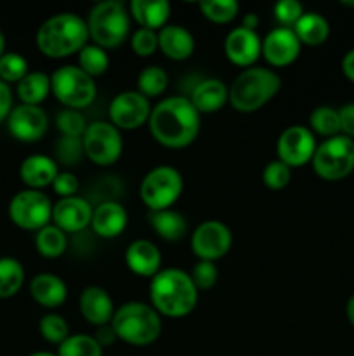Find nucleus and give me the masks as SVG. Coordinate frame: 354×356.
<instances>
[{
  "instance_id": "obj_33",
  "label": "nucleus",
  "mask_w": 354,
  "mask_h": 356,
  "mask_svg": "<svg viewBox=\"0 0 354 356\" xmlns=\"http://www.w3.org/2000/svg\"><path fill=\"white\" fill-rule=\"evenodd\" d=\"M108 66H110L108 52L106 49L99 47V45L87 44L78 52V68L92 79L104 75L108 72Z\"/></svg>"
},
{
  "instance_id": "obj_21",
  "label": "nucleus",
  "mask_w": 354,
  "mask_h": 356,
  "mask_svg": "<svg viewBox=\"0 0 354 356\" xmlns=\"http://www.w3.org/2000/svg\"><path fill=\"white\" fill-rule=\"evenodd\" d=\"M128 222V214L125 207L118 202L106 200L94 209L90 228L101 238H117L125 232Z\"/></svg>"
},
{
  "instance_id": "obj_40",
  "label": "nucleus",
  "mask_w": 354,
  "mask_h": 356,
  "mask_svg": "<svg viewBox=\"0 0 354 356\" xmlns=\"http://www.w3.org/2000/svg\"><path fill=\"white\" fill-rule=\"evenodd\" d=\"M292 179V169L288 165H285L280 160H273V162L267 163L262 170V181L269 190L278 191L283 190L290 184Z\"/></svg>"
},
{
  "instance_id": "obj_35",
  "label": "nucleus",
  "mask_w": 354,
  "mask_h": 356,
  "mask_svg": "<svg viewBox=\"0 0 354 356\" xmlns=\"http://www.w3.org/2000/svg\"><path fill=\"white\" fill-rule=\"evenodd\" d=\"M198 7L201 16L215 24L231 23L239 13V3L236 0H201Z\"/></svg>"
},
{
  "instance_id": "obj_38",
  "label": "nucleus",
  "mask_w": 354,
  "mask_h": 356,
  "mask_svg": "<svg viewBox=\"0 0 354 356\" xmlns=\"http://www.w3.org/2000/svg\"><path fill=\"white\" fill-rule=\"evenodd\" d=\"M28 75V61L17 52H3L0 56V80L6 83H19Z\"/></svg>"
},
{
  "instance_id": "obj_49",
  "label": "nucleus",
  "mask_w": 354,
  "mask_h": 356,
  "mask_svg": "<svg viewBox=\"0 0 354 356\" xmlns=\"http://www.w3.org/2000/svg\"><path fill=\"white\" fill-rule=\"evenodd\" d=\"M342 72L346 75L347 80L354 83V49L347 52L342 59Z\"/></svg>"
},
{
  "instance_id": "obj_36",
  "label": "nucleus",
  "mask_w": 354,
  "mask_h": 356,
  "mask_svg": "<svg viewBox=\"0 0 354 356\" xmlns=\"http://www.w3.org/2000/svg\"><path fill=\"white\" fill-rule=\"evenodd\" d=\"M58 356H103V348L94 339V336L69 334L68 339L59 344Z\"/></svg>"
},
{
  "instance_id": "obj_41",
  "label": "nucleus",
  "mask_w": 354,
  "mask_h": 356,
  "mask_svg": "<svg viewBox=\"0 0 354 356\" xmlns=\"http://www.w3.org/2000/svg\"><path fill=\"white\" fill-rule=\"evenodd\" d=\"M191 280H193L194 287L200 291H208V289L214 287L217 284L219 278V270L215 266V263L212 261H198L196 264L191 270Z\"/></svg>"
},
{
  "instance_id": "obj_30",
  "label": "nucleus",
  "mask_w": 354,
  "mask_h": 356,
  "mask_svg": "<svg viewBox=\"0 0 354 356\" xmlns=\"http://www.w3.org/2000/svg\"><path fill=\"white\" fill-rule=\"evenodd\" d=\"M66 245H68L66 233L54 225H47L40 232H37V236H35V247H37L38 254L47 259H56V257L62 256Z\"/></svg>"
},
{
  "instance_id": "obj_11",
  "label": "nucleus",
  "mask_w": 354,
  "mask_h": 356,
  "mask_svg": "<svg viewBox=\"0 0 354 356\" xmlns=\"http://www.w3.org/2000/svg\"><path fill=\"white\" fill-rule=\"evenodd\" d=\"M52 202L38 190H23L9 204V218L17 228L40 232L52 221Z\"/></svg>"
},
{
  "instance_id": "obj_5",
  "label": "nucleus",
  "mask_w": 354,
  "mask_h": 356,
  "mask_svg": "<svg viewBox=\"0 0 354 356\" xmlns=\"http://www.w3.org/2000/svg\"><path fill=\"white\" fill-rule=\"evenodd\" d=\"M111 327L124 343L132 346H149L160 337L163 323L162 315L151 305L130 301L115 309Z\"/></svg>"
},
{
  "instance_id": "obj_29",
  "label": "nucleus",
  "mask_w": 354,
  "mask_h": 356,
  "mask_svg": "<svg viewBox=\"0 0 354 356\" xmlns=\"http://www.w3.org/2000/svg\"><path fill=\"white\" fill-rule=\"evenodd\" d=\"M51 94V76L44 72H28V75L17 83V97L21 104L40 106Z\"/></svg>"
},
{
  "instance_id": "obj_6",
  "label": "nucleus",
  "mask_w": 354,
  "mask_h": 356,
  "mask_svg": "<svg viewBox=\"0 0 354 356\" xmlns=\"http://www.w3.org/2000/svg\"><path fill=\"white\" fill-rule=\"evenodd\" d=\"M130 14L117 0L99 2L90 9L87 17L89 37L103 49H115L121 45L130 30Z\"/></svg>"
},
{
  "instance_id": "obj_43",
  "label": "nucleus",
  "mask_w": 354,
  "mask_h": 356,
  "mask_svg": "<svg viewBox=\"0 0 354 356\" xmlns=\"http://www.w3.org/2000/svg\"><path fill=\"white\" fill-rule=\"evenodd\" d=\"M302 14H304V7L297 0H280L274 6V17L283 28H294Z\"/></svg>"
},
{
  "instance_id": "obj_45",
  "label": "nucleus",
  "mask_w": 354,
  "mask_h": 356,
  "mask_svg": "<svg viewBox=\"0 0 354 356\" xmlns=\"http://www.w3.org/2000/svg\"><path fill=\"white\" fill-rule=\"evenodd\" d=\"M58 155L62 162L75 163L83 155L82 138H61L58 146Z\"/></svg>"
},
{
  "instance_id": "obj_8",
  "label": "nucleus",
  "mask_w": 354,
  "mask_h": 356,
  "mask_svg": "<svg viewBox=\"0 0 354 356\" xmlns=\"http://www.w3.org/2000/svg\"><path fill=\"white\" fill-rule=\"evenodd\" d=\"M316 176L325 181H340L354 170V139L333 136L316 148L311 160Z\"/></svg>"
},
{
  "instance_id": "obj_44",
  "label": "nucleus",
  "mask_w": 354,
  "mask_h": 356,
  "mask_svg": "<svg viewBox=\"0 0 354 356\" xmlns=\"http://www.w3.org/2000/svg\"><path fill=\"white\" fill-rule=\"evenodd\" d=\"M78 188H80L78 177H76L73 172H69V170H62V172L59 170L54 183H52V190L56 191V195H58L59 198L75 197Z\"/></svg>"
},
{
  "instance_id": "obj_14",
  "label": "nucleus",
  "mask_w": 354,
  "mask_h": 356,
  "mask_svg": "<svg viewBox=\"0 0 354 356\" xmlns=\"http://www.w3.org/2000/svg\"><path fill=\"white\" fill-rule=\"evenodd\" d=\"M316 148L318 145H316L311 129L304 127V125H292V127L285 129L278 138V160L290 169L302 167L311 162Z\"/></svg>"
},
{
  "instance_id": "obj_2",
  "label": "nucleus",
  "mask_w": 354,
  "mask_h": 356,
  "mask_svg": "<svg viewBox=\"0 0 354 356\" xmlns=\"http://www.w3.org/2000/svg\"><path fill=\"white\" fill-rule=\"evenodd\" d=\"M198 289L194 287L191 275L177 268L160 270L149 282L151 306L163 316L183 318L198 305Z\"/></svg>"
},
{
  "instance_id": "obj_37",
  "label": "nucleus",
  "mask_w": 354,
  "mask_h": 356,
  "mask_svg": "<svg viewBox=\"0 0 354 356\" xmlns=\"http://www.w3.org/2000/svg\"><path fill=\"white\" fill-rule=\"evenodd\" d=\"M38 330L47 343L58 344V346L69 337L68 322L58 313H49V315L42 316Z\"/></svg>"
},
{
  "instance_id": "obj_12",
  "label": "nucleus",
  "mask_w": 354,
  "mask_h": 356,
  "mask_svg": "<svg viewBox=\"0 0 354 356\" xmlns=\"http://www.w3.org/2000/svg\"><path fill=\"white\" fill-rule=\"evenodd\" d=\"M233 245V233L224 222L203 221L194 228L191 235V249L200 261H212L224 257Z\"/></svg>"
},
{
  "instance_id": "obj_1",
  "label": "nucleus",
  "mask_w": 354,
  "mask_h": 356,
  "mask_svg": "<svg viewBox=\"0 0 354 356\" xmlns=\"http://www.w3.org/2000/svg\"><path fill=\"white\" fill-rule=\"evenodd\" d=\"M149 132L158 145L180 149L194 143L200 134L201 115L189 97L172 96L160 101L149 115Z\"/></svg>"
},
{
  "instance_id": "obj_15",
  "label": "nucleus",
  "mask_w": 354,
  "mask_h": 356,
  "mask_svg": "<svg viewBox=\"0 0 354 356\" xmlns=\"http://www.w3.org/2000/svg\"><path fill=\"white\" fill-rule=\"evenodd\" d=\"M7 127L17 141L35 143L44 138L47 132L49 118L40 106L19 104L12 108L7 117Z\"/></svg>"
},
{
  "instance_id": "obj_4",
  "label": "nucleus",
  "mask_w": 354,
  "mask_h": 356,
  "mask_svg": "<svg viewBox=\"0 0 354 356\" xmlns=\"http://www.w3.org/2000/svg\"><path fill=\"white\" fill-rule=\"evenodd\" d=\"M280 87L281 79L274 70L252 66L233 80L228 103L238 113H253L266 106L280 92Z\"/></svg>"
},
{
  "instance_id": "obj_17",
  "label": "nucleus",
  "mask_w": 354,
  "mask_h": 356,
  "mask_svg": "<svg viewBox=\"0 0 354 356\" xmlns=\"http://www.w3.org/2000/svg\"><path fill=\"white\" fill-rule=\"evenodd\" d=\"M301 40L292 28H274L262 38V56L274 68L292 65L301 54Z\"/></svg>"
},
{
  "instance_id": "obj_16",
  "label": "nucleus",
  "mask_w": 354,
  "mask_h": 356,
  "mask_svg": "<svg viewBox=\"0 0 354 356\" xmlns=\"http://www.w3.org/2000/svg\"><path fill=\"white\" fill-rule=\"evenodd\" d=\"M224 54L233 65L252 68L253 63L262 56V38L255 30L238 26L226 35Z\"/></svg>"
},
{
  "instance_id": "obj_26",
  "label": "nucleus",
  "mask_w": 354,
  "mask_h": 356,
  "mask_svg": "<svg viewBox=\"0 0 354 356\" xmlns=\"http://www.w3.org/2000/svg\"><path fill=\"white\" fill-rule=\"evenodd\" d=\"M128 14L141 28L160 31L170 17V3L167 0H132Z\"/></svg>"
},
{
  "instance_id": "obj_48",
  "label": "nucleus",
  "mask_w": 354,
  "mask_h": 356,
  "mask_svg": "<svg viewBox=\"0 0 354 356\" xmlns=\"http://www.w3.org/2000/svg\"><path fill=\"white\" fill-rule=\"evenodd\" d=\"M94 339L99 343L101 348H106V346H111V344L115 343V339H118L117 334H115L113 327L110 325H104V327H97V334L94 336Z\"/></svg>"
},
{
  "instance_id": "obj_52",
  "label": "nucleus",
  "mask_w": 354,
  "mask_h": 356,
  "mask_svg": "<svg viewBox=\"0 0 354 356\" xmlns=\"http://www.w3.org/2000/svg\"><path fill=\"white\" fill-rule=\"evenodd\" d=\"M3 49H6V37H3V33L0 31V56H3Z\"/></svg>"
},
{
  "instance_id": "obj_47",
  "label": "nucleus",
  "mask_w": 354,
  "mask_h": 356,
  "mask_svg": "<svg viewBox=\"0 0 354 356\" xmlns=\"http://www.w3.org/2000/svg\"><path fill=\"white\" fill-rule=\"evenodd\" d=\"M10 111H12V94L9 86L0 80V122L6 120Z\"/></svg>"
},
{
  "instance_id": "obj_18",
  "label": "nucleus",
  "mask_w": 354,
  "mask_h": 356,
  "mask_svg": "<svg viewBox=\"0 0 354 356\" xmlns=\"http://www.w3.org/2000/svg\"><path fill=\"white\" fill-rule=\"evenodd\" d=\"M94 209L82 197L59 198L52 207V222L65 233H78L90 226Z\"/></svg>"
},
{
  "instance_id": "obj_3",
  "label": "nucleus",
  "mask_w": 354,
  "mask_h": 356,
  "mask_svg": "<svg viewBox=\"0 0 354 356\" xmlns=\"http://www.w3.org/2000/svg\"><path fill=\"white\" fill-rule=\"evenodd\" d=\"M89 38L85 19L75 13H61L40 24L37 31V47L47 58L62 59L78 54Z\"/></svg>"
},
{
  "instance_id": "obj_32",
  "label": "nucleus",
  "mask_w": 354,
  "mask_h": 356,
  "mask_svg": "<svg viewBox=\"0 0 354 356\" xmlns=\"http://www.w3.org/2000/svg\"><path fill=\"white\" fill-rule=\"evenodd\" d=\"M309 127L312 134H319L323 138H333L340 134L339 110L332 106H318L309 115Z\"/></svg>"
},
{
  "instance_id": "obj_54",
  "label": "nucleus",
  "mask_w": 354,
  "mask_h": 356,
  "mask_svg": "<svg viewBox=\"0 0 354 356\" xmlns=\"http://www.w3.org/2000/svg\"><path fill=\"white\" fill-rule=\"evenodd\" d=\"M342 6H351V7H354V2H342Z\"/></svg>"
},
{
  "instance_id": "obj_27",
  "label": "nucleus",
  "mask_w": 354,
  "mask_h": 356,
  "mask_svg": "<svg viewBox=\"0 0 354 356\" xmlns=\"http://www.w3.org/2000/svg\"><path fill=\"white\" fill-rule=\"evenodd\" d=\"M149 225L153 232L165 242H179L187 233V221L180 212L167 209V211L151 212Z\"/></svg>"
},
{
  "instance_id": "obj_53",
  "label": "nucleus",
  "mask_w": 354,
  "mask_h": 356,
  "mask_svg": "<svg viewBox=\"0 0 354 356\" xmlns=\"http://www.w3.org/2000/svg\"><path fill=\"white\" fill-rule=\"evenodd\" d=\"M28 356H58V355H52V353H47V351H38V353H31Z\"/></svg>"
},
{
  "instance_id": "obj_39",
  "label": "nucleus",
  "mask_w": 354,
  "mask_h": 356,
  "mask_svg": "<svg viewBox=\"0 0 354 356\" xmlns=\"http://www.w3.org/2000/svg\"><path fill=\"white\" fill-rule=\"evenodd\" d=\"M56 125L62 138H82L83 132L87 131V120L78 110H61L56 117Z\"/></svg>"
},
{
  "instance_id": "obj_23",
  "label": "nucleus",
  "mask_w": 354,
  "mask_h": 356,
  "mask_svg": "<svg viewBox=\"0 0 354 356\" xmlns=\"http://www.w3.org/2000/svg\"><path fill=\"white\" fill-rule=\"evenodd\" d=\"M59 174V167L51 156L31 155L23 160L19 167V177L28 190H38L52 186L56 176Z\"/></svg>"
},
{
  "instance_id": "obj_25",
  "label": "nucleus",
  "mask_w": 354,
  "mask_h": 356,
  "mask_svg": "<svg viewBox=\"0 0 354 356\" xmlns=\"http://www.w3.org/2000/svg\"><path fill=\"white\" fill-rule=\"evenodd\" d=\"M30 294L37 305L47 309H56L62 306L68 298V287L58 275L40 273L31 280Z\"/></svg>"
},
{
  "instance_id": "obj_7",
  "label": "nucleus",
  "mask_w": 354,
  "mask_h": 356,
  "mask_svg": "<svg viewBox=\"0 0 354 356\" xmlns=\"http://www.w3.org/2000/svg\"><path fill=\"white\" fill-rule=\"evenodd\" d=\"M51 92L68 110H83L96 99L97 87L92 76L75 65H66L51 75Z\"/></svg>"
},
{
  "instance_id": "obj_22",
  "label": "nucleus",
  "mask_w": 354,
  "mask_h": 356,
  "mask_svg": "<svg viewBox=\"0 0 354 356\" xmlns=\"http://www.w3.org/2000/svg\"><path fill=\"white\" fill-rule=\"evenodd\" d=\"M158 51L172 61H186L194 52V37L180 24H167L158 31Z\"/></svg>"
},
{
  "instance_id": "obj_42",
  "label": "nucleus",
  "mask_w": 354,
  "mask_h": 356,
  "mask_svg": "<svg viewBox=\"0 0 354 356\" xmlns=\"http://www.w3.org/2000/svg\"><path fill=\"white\" fill-rule=\"evenodd\" d=\"M158 31L146 30V28H139L130 38V47L141 58H148L158 51Z\"/></svg>"
},
{
  "instance_id": "obj_19",
  "label": "nucleus",
  "mask_w": 354,
  "mask_h": 356,
  "mask_svg": "<svg viewBox=\"0 0 354 356\" xmlns=\"http://www.w3.org/2000/svg\"><path fill=\"white\" fill-rule=\"evenodd\" d=\"M80 313L87 323L94 327H104L110 325L115 315V305L111 299L110 292L104 291L103 287L97 285H90V287L83 289L80 294Z\"/></svg>"
},
{
  "instance_id": "obj_10",
  "label": "nucleus",
  "mask_w": 354,
  "mask_h": 356,
  "mask_svg": "<svg viewBox=\"0 0 354 356\" xmlns=\"http://www.w3.org/2000/svg\"><path fill=\"white\" fill-rule=\"evenodd\" d=\"M83 155L96 165H111L124 153L121 132L111 122H92L82 136Z\"/></svg>"
},
{
  "instance_id": "obj_51",
  "label": "nucleus",
  "mask_w": 354,
  "mask_h": 356,
  "mask_svg": "<svg viewBox=\"0 0 354 356\" xmlns=\"http://www.w3.org/2000/svg\"><path fill=\"white\" fill-rule=\"evenodd\" d=\"M346 315H347V320H349L351 325L354 327V296H351L349 301H347V306H346Z\"/></svg>"
},
{
  "instance_id": "obj_31",
  "label": "nucleus",
  "mask_w": 354,
  "mask_h": 356,
  "mask_svg": "<svg viewBox=\"0 0 354 356\" xmlns=\"http://www.w3.org/2000/svg\"><path fill=\"white\" fill-rule=\"evenodd\" d=\"M24 282V268L14 257H0V299H9L19 292Z\"/></svg>"
},
{
  "instance_id": "obj_24",
  "label": "nucleus",
  "mask_w": 354,
  "mask_h": 356,
  "mask_svg": "<svg viewBox=\"0 0 354 356\" xmlns=\"http://www.w3.org/2000/svg\"><path fill=\"white\" fill-rule=\"evenodd\" d=\"M189 101L200 115L215 113L229 101V87L219 79H205L196 83Z\"/></svg>"
},
{
  "instance_id": "obj_9",
  "label": "nucleus",
  "mask_w": 354,
  "mask_h": 356,
  "mask_svg": "<svg viewBox=\"0 0 354 356\" xmlns=\"http://www.w3.org/2000/svg\"><path fill=\"white\" fill-rule=\"evenodd\" d=\"M184 181L177 169L170 165H158L149 170L142 179L139 193L141 200L151 212L167 211L179 200Z\"/></svg>"
},
{
  "instance_id": "obj_28",
  "label": "nucleus",
  "mask_w": 354,
  "mask_h": 356,
  "mask_svg": "<svg viewBox=\"0 0 354 356\" xmlns=\"http://www.w3.org/2000/svg\"><path fill=\"white\" fill-rule=\"evenodd\" d=\"M292 30L295 31L302 45L318 47V45L325 44L326 38H328L330 24L321 14L304 13Z\"/></svg>"
},
{
  "instance_id": "obj_34",
  "label": "nucleus",
  "mask_w": 354,
  "mask_h": 356,
  "mask_svg": "<svg viewBox=\"0 0 354 356\" xmlns=\"http://www.w3.org/2000/svg\"><path fill=\"white\" fill-rule=\"evenodd\" d=\"M169 87V75L163 68L153 65L146 66L137 76V92H141L144 97H158L165 92Z\"/></svg>"
},
{
  "instance_id": "obj_13",
  "label": "nucleus",
  "mask_w": 354,
  "mask_h": 356,
  "mask_svg": "<svg viewBox=\"0 0 354 356\" xmlns=\"http://www.w3.org/2000/svg\"><path fill=\"white\" fill-rule=\"evenodd\" d=\"M151 104L148 97L137 90H125L117 94L110 103V122L118 131H135L148 124L151 115Z\"/></svg>"
},
{
  "instance_id": "obj_46",
  "label": "nucleus",
  "mask_w": 354,
  "mask_h": 356,
  "mask_svg": "<svg viewBox=\"0 0 354 356\" xmlns=\"http://www.w3.org/2000/svg\"><path fill=\"white\" fill-rule=\"evenodd\" d=\"M340 118V132L347 138H354V103L346 104L339 110Z\"/></svg>"
},
{
  "instance_id": "obj_50",
  "label": "nucleus",
  "mask_w": 354,
  "mask_h": 356,
  "mask_svg": "<svg viewBox=\"0 0 354 356\" xmlns=\"http://www.w3.org/2000/svg\"><path fill=\"white\" fill-rule=\"evenodd\" d=\"M242 26L248 28V30H255V28L259 26V17H257V14H253V13L246 14V16L243 17Z\"/></svg>"
},
{
  "instance_id": "obj_20",
  "label": "nucleus",
  "mask_w": 354,
  "mask_h": 356,
  "mask_svg": "<svg viewBox=\"0 0 354 356\" xmlns=\"http://www.w3.org/2000/svg\"><path fill=\"white\" fill-rule=\"evenodd\" d=\"M125 264L134 275L153 278L162 270V252L149 240H134L125 250Z\"/></svg>"
}]
</instances>
